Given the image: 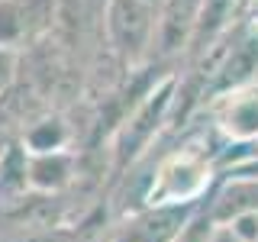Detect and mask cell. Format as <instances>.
<instances>
[{
	"label": "cell",
	"instance_id": "obj_1",
	"mask_svg": "<svg viewBox=\"0 0 258 242\" xmlns=\"http://www.w3.org/2000/svg\"><path fill=\"white\" fill-rule=\"evenodd\" d=\"M210 184V165L197 152H177L165 158L149 188V207L168 204H197Z\"/></svg>",
	"mask_w": 258,
	"mask_h": 242
},
{
	"label": "cell",
	"instance_id": "obj_4",
	"mask_svg": "<svg viewBox=\"0 0 258 242\" xmlns=\"http://www.w3.org/2000/svg\"><path fill=\"white\" fill-rule=\"evenodd\" d=\"M29 181L36 184V188H61L64 181H68V158H61V155H39V158H32V165H29Z\"/></svg>",
	"mask_w": 258,
	"mask_h": 242
},
{
	"label": "cell",
	"instance_id": "obj_7",
	"mask_svg": "<svg viewBox=\"0 0 258 242\" xmlns=\"http://www.w3.org/2000/svg\"><path fill=\"white\" fill-rule=\"evenodd\" d=\"M255 242H258V239H255Z\"/></svg>",
	"mask_w": 258,
	"mask_h": 242
},
{
	"label": "cell",
	"instance_id": "obj_5",
	"mask_svg": "<svg viewBox=\"0 0 258 242\" xmlns=\"http://www.w3.org/2000/svg\"><path fill=\"white\" fill-rule=\"evenodd\" d=\"M213 229H216V223H213V213H210V207H200L197 213H194V220L184 226V229L177 232L171 242H210Z\"/></svg>",
	"mask_w": 258,
	"mask_h": 242
},
{
	"label": "cell",
	"instance_id": "obj_2",
	"mask_svg": "<svg viewBox=\"0 0 258 242\" xmlns=\"http://www.w3.org/2000/svg\"><path fill=\"white\" fill-rule=\"evenodd\" d=\"M220 123L223 136L232 142H255L258 139V87H242L229 94L220 107Z\"/></svg>",
	"mask_w": 258,
	"mask_h": 242
},
{
	"label": "cell",
	"instance_id": "obj_6",
	"mask_svg": "<svg viewBox=\"0 0 258 242\" xmlns=\"http://www.w3.org/2000/svg\"><path fill=\"white\" fill-rule=\"evenodd\" d=\"M210 242H248L242 232L236 229V226H229V223H223V226H216L213 229V236H210Z\"/></svg>",
	"mask_w": 258,
	"mask_h": 242
},
{
	"label": "cell",
	"instance_id": "obj_3",
	"mask_svg": "<svg viewBox=\"0 0 258 242\" xmlns=\"http://www.w3.org/2000/svg\"><path fill=\"white\" fill-rule=\"evenodd\" d=\"M213 223H236L242 216H258V177H236L210 204Z\"/></svg>",
	"mask_w": 258,
	"mask_h": 242
}]
</instances>
